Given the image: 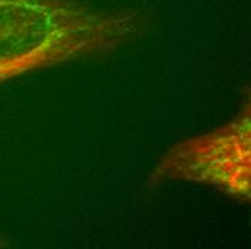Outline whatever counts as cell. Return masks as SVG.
Here are the masks:
<instances>
[{"label":"cell","instance_id":"3","mask_svg":"<svg viewBox=\"0 0 251 249\" xmlns=\"http://www.w3.org/2000/svg\"><path fill=\"white\" fill-rule=\"evenodd\" d=\"M0 247H1V241H0Z\"/></svg>","mask_w":251,"mask_h":249},{"label":"cell","instance_id":"2","mask_svg":"<svg viewBox=\"0 0 251 249\" xmlns=\"http://www.w3.org/2000/svg\"><path fill=\"white\" fill-rule=\"evenodd\" d=\"M250 98L228 124L180 141L169 150L149 183L185 180L215 187L235 199L251 198Z\"/></svg>","mask_w":251,"mask_h":249},{"label":"cell","instance_id":"1","mask_svg":"<svg viewBox=\"0 0 251 249\" xmlns=\"http://www.w3.org/2000/svg\"><path fill=\"white\" fill-rule=\"evenodd\" d=\"M148 27L133 9L79 0H0V84L32 71L119 49Z\"/></svg>","mask_w":251,"mask_h":249}]
</instances>
